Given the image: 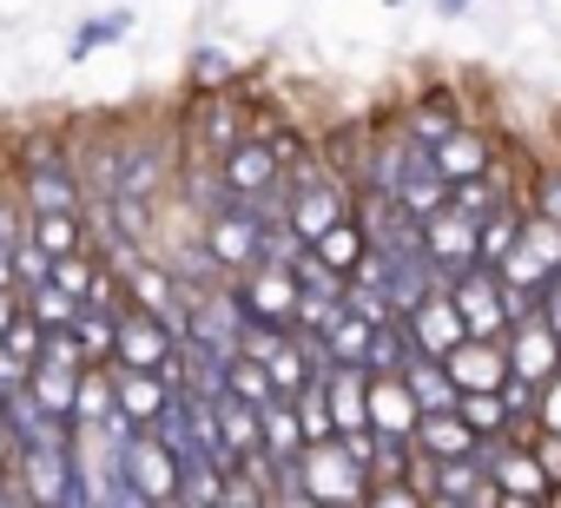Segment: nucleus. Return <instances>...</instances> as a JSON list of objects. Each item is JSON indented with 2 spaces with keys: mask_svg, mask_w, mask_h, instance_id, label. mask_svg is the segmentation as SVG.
Instances as JSON below:
<instances>
[{
  "mask_svg": "<svg viewBox=\"0 0 561 508\" xmlns=\"http://www.w3.org/2000/svg\"><path fill=\"white\" fill-rule=\"evenodd\" d=\"M495 278H502L508 291H522V298L541 304V291L561 278V224L522 211V231H515V244H508V258L495 265Z\"/></svg>",
  "mask_w": 561,
  "mask_h": 508,
  "instance_id": "f257e3e1",
  "label": "nucleus"
},
{
  "mask_svg": "<svg viewBox=\"0 0 561 508\" xmlns=\"http://www.w3.org/2000/svg\"><path fill=\"white\" fill-rule=\"evenodd\" d=\"M291 482H298L318 508H357V501H364V488H370V482H364V469L337 449V436H331V442H305V449H298V462H291Z\"/></svg>",
  "mask_w": 561,
  "mask_h": 508,
  "instance_id": "f03ea898",
  "label": "nucleus"
},
{
  "mask_svg": "<svg viewBox=\"0 0 561 508\" xmlns=\"http://www.w3.org/2000/svg\"><path fill=\"white\" fill-rule=\"evenodd\" d=\"M244 132H251V113H244L238 93H192V106H185V146H179V152L218 159V152H231Z\"/></svg>",
  "mask_w": 561,
  "mask_h": 508,
  "instance_id": "7ed1b4c3",
  "label": "nucleus"
},
{
  "mask_svg": "<svg viewBox=\"0 0 561 508\" xmlns=\"http://www.w3.org/2000/svg\"><path fill=\"white\" fill-rule=\"evenodd\" d=\"M443 298H449V311L462 318V337H502V331H508V318H502V278H495L489 265L456 272V278L443 285Z\"/></svg>",
  "mask_w": 561,
  "mask_h": 508,
  "instance_id": "20e7f679",
  "label": "nucleus"
},
{
  "mask_svg": "<svg viewBox=\"0 0 561 508\" xmlns=\"http://www.w3.org/2000/svg\"><path fill=\"white\" fill-rule=\"evenodd\" d=\"M231 291H238L244 318L291 331V318H298V278H291V265H251L244 278H231Z\"/></svg>",
  "mask_w": 561,
  "mask_h": 508,
  "instance_id": "39448f33",
  "label": "nucleus"
},
{
  "mask_svg": "<svg viewBox=\"0 0 561 508\" xmlns=\"http://www.w3.org/2000/svg\"><path fill=\"white\" fill-rule=\"evenodd\" d=\"M218 178L231 198H271V192H285V165H277L271 139L264 132H244L231 152H218Z\"/></svg>",
  "mask_w": 561,
  "mask_h": 508,
  "instance_id": "423d86ee",
  "label": "nucleus"
},
{
  "mask_svg": "<svg viewBox=\"0 0 561 508\" xmlns=\"http://www.w3.org/2000/svg\"><path fill=\"white\" fill-rule=\"evenodd\" d=\"M508 146L489 132V126H476V119H462L449 139H436L430 146V165L443 172V185H462V178H489L495 172V159H502Z\"/></svg>",
  "mask_w": 561,
  "mask_h": 508,
  "instance_id": "0eeeda50",
  "label": "nucleus"
},
{
  "mask_svg": "<svg viewBox=\"0 0 561 508\" xmlns=\"http://www.w3.org/2000/svg\"><path fill=\"white\" fill-rule=\"evenodd\" d=\"M462 119H469V113H462L456 86H423V93H410V100L390 113V126H397L410 146H436V139H449Z\"/></svg>",
  "mask_w": 561,
  "mask_h": 508,
  "instance_id": "6e6552de",
  "label": "nucleus"
},
{
  "mask_svg": "<svg viewBox=\"0 0 561 508\" xmlns=\"http://www.w3.org/2000/svg\"><path fill=\"white\" fill-rule=\"evenodd\" d=\"M119 475L146 495V501H165V495H179V455L152 436V429H139L126 449H119Z\"/></svg>",
  "mask_w": 561,
  "mask_h": 508,
  "instance_id": "1a4fd4ad",
  "label": "nucleus"
},
{
  "mask_svg": "<svg viewBox=\"0 0 561 508\" xmlns=\"http://www.w3.org/2000/svg\"><path fill=\"white\" fill-rule=\"evenodd\" d=\"M502 357H508V377H522V383H535V390L561 370V344H554V331H548L541 318L508 324V331H502Z\"/></svg>",
  "mask_w": 561,
  "mask_h": 508,
  "instance_id": "9d476101",
  "label": "nucleus"
},
{
  "mask_svg": "<svg viewBox=\"0 0 561 508\" xmlns=\"http://www.w3.org/2000/svg\"><path fill=\"white\" fill-rule=\"evenodd\" d=\"M423 258H430L436 285H449L456 272H469V265H476V224H462L456 211L423 218Z\"/></svg>",
  "mask_w": 561,
  "mask_h": 508,
  "instance_id": "9b49d317",
  "label": "nucleus"
},
{
  "mask_svg": "<svg viewBox=\"0 0 561 508\" xmlns=\"http://www.w3.org/2000/svg\"><path fill=\"white\" fill-rule=\"evenodd\" d=\"M436 363L449 370V383H456V390H502V377H508L502 337H462V344H456V350H443Z\"/></svg>",
  "mask_w": 561,
  "mask_h": 508,
  "instance_id": "f8f14e48",
  "label": "nucleus"
},
{
  "mask_svg": "<svg viewBox=\"0 0 561 508\" xmlns=\"http://www.w3.org/2000/svg\"><path fill=\"white\" fill-rule=\"evenodd\" d=\"M403 331H410L416 357H443V350H456V344H462V318L449 311L443 285H436L423 304H410V311H403Z\"/></svg>",
  "mask_w": 561,
  "mask_h": 508,
  "instance_id": "ddd939ff",
  "label": "nucleus"
},
{
  "mask_svg": "<svg viewBox=\"0 0 561 508\" xmlns=\"http://www.w3.org/2000/svg\"><path fill=\"white\" fill-rule=\"evenodd\" d=\"M364 416L377 436H410L416 429V403L403 390V377H364Z\"/></svg>",
  "mask_w": 561,
  "mask_h": 508,
  "instance_id": "4468645a",
  "label": "nucleus"
},
{
  "mask_svg": "<svg viewBox=\"0 0 561 508\" xmlns=\"http://www.w3.org/2000/svg\"><path fill=\"white\" fill-rule=\"evenodd\" d=\"M106 370H113V409L146 429V423L165 409V396H172L165 377H159V370H119V363H106Z\"/></svg>",
  "mask_w": 561,
  "mask_h": 508,
  "instance_id": "2eb2a0df",
  "label": "nucleus"
},
{
  "mask_svg": "<svg viewBox=\"0 0 561 508\" xmlns=\"http://www.w3.org/2000/svg\"><path fill=\"white\" fill-rule=\"evenodd\" d=\"M410 449L430 455V462H456V455H476V429H469L456 409H443V416H416Z\"/></svg>",
  "mask_w": 561,
  "mask_h": 508,
  "instance_id": "dca6fc26",
  "label": "nucleus"
},
{
  "mask_svg": "<svg viewBox=\"0 0 561 508\" xmlns=\"http://www.w3.org/2000/svg\"><path fill=\"white\" fill-rule=\"evenodd\" d=\"M403 390H410V403H416V416H443V409H456V383H449V370L436 363V357H416L410 370H403Z\"/></svg>",
  "mask_w": 561,
  "mask_h": 508,
  "instance_id": "f3484780",
  "label": "nucleus"
},
{
  "mask_svg": "<svg viewBox=\"0 0 561 508\" xmlns=\"http://www.w3.org/2000/svg\"><path fill=\"white\" fill-rule=\"evenodd\" d=\"M27 244H41L47 258H73V251H87V218H73V211H27Z\"/></svg>",
  "mask_w": 561,
  "mask_h": 508,
  "instance_id": "a211bd4d",
  "label": "nucleus"
},
{
  "mask_svg": "<svg viewBox=\"0 0 561 508\" xmlns=\"http://www.w3.org/2000/svg\"><path fill=\"white\" fill-rule=\"evenodd\" d=\"M410 363H416V344H410L403 318L377 324V331H370V350H364V377H403Z\"/></svg>",
  "mask_w": 561,
  "mask_h": 508,
  "instance_id": "6ab92c4d",
  "label": "nucleus"
},
{
  "mask_svg": "<svg viewBox=\"0 0 561 508\" xmlns=\"http://www.w3.org/2000/svg\"><path fill=\"white\" fill-rule=\"evenodd\" d=\"M324 403H331V429L337 436L370 429V416H364V370H331L324 377Z\"/></svg>",
  "mask_w": 561,
  "mask_h": 508,
  "instance_id": "aec40b11",
  "label": "nucleus"
},
{
  "mask_svg": "<svg viewBox=\"0 0 561 508\" xmlns=\"http://www.w3.org/2000/svg\"><path fill=\"white\" fill-rule=\"evenodd\" d=\"M305 251H311L318 265H331L337 278H351V272L364 265V251H370V244H364V224H357V218H344V224H331L324 238H311Z\"/></svg>",
  "mask_w": 561,
  "mask_h": 508,
  "instance_id": "412c9836",
  "label": "nucleus"
},
{
  "mask_svg": "<svg viewBox=\"0 0 561 508\" xmlns=\"http://www.w3.org/2000/svg\"><path fill=\"white\" fill-rule=\"evenodd\" d=\"M73 390H80V370H54V363H34V370H27V396H34L54 423H67V429H73Z\"/></svg>",
  "mask_w": 561,
  "mask_h": 508,
  "instance_id": "4be33fe9",
  "label": "nucleus"
},
{
  "mask_svg": "<svg viewBox=\"0 0 561 508\" xmlns=\"http://www.w3.org/2000/svg\"><path fill=\"white\" fill-rule=\"evenodd\" d=\"M257 449H264V455H277V462H298L305 436H298V416H291V403H285V396H271V403L257 409Z\"/></svg>",
  "mask_w": 561,
  "mask_h": 508,
  "instance_id": "5701e85b",
  "label": "nucleus"
},
{
  "mask_svg": "<svg viewBox=\"0 0 561 508\" xmlns=\"http://www.w3.org/2000/svg\"><path fill=\"white\" fill-rule=\"evenodd\" d=\"M370 331L377 324H364V318H351V311H337L318 337H324V357L337 363V370H364V350H370Z\"/></svg>",
  "mask_w": 561,
  "mask_h": 508,
  "instance_id": "b1692460",
  "label": "nucleus"
},
{
  "mask_svg": "<svg viewBox=\"0 0 561 508\" xmlns=\"http://www.w3.org/2000/svg\"><path fill=\"white\" fill-rule=\"evenodd\" d=\"M211 429H218V442H225L231 469H238V455H251V449H257V409H244L238 396H218V403H211Z\"/></svg>",
  "mask_w": 561,
  "mask_h": 508,
  "instance_id": "393cba45",
  "label": "nucleus"
},
{
  "mask_svg": "<svg viewBox=\"0 0 561 508\" xmlns=\"http://www.w3.org/2000/svg\"><path fill=\"white\" fill-rule=\"evenodd\" d=\"M251 363H264V377H271V390H277V396H298V390L311 383V363H305V350H298V337H291V331L277 337L264 357H251Z\"/></svg>",
  "mask_w": 561,
  "mask_h": 508,
  "instance_id": "a878e982",
  "label": "nucleus"
},
{
  "mask_svg": "<svg viewBox=\"0 0 561 508\" xmlns=\"http://www.w3.org/2000/svg\"><path fill=\"white\" fill-rule=\"evenodd\" d=\"M100 416H113V370L106 363H87L80 370V390H73V429H93Z\"/></svg>",
  "mask_w": 561,
  "mask_h": 508,
  "instance_id": "bb28decb",
  "label": "nucleus"
},
{
  "mask_svg": "<svg viewBox=\"0 0 561 508\" xmlns=\"http://www.w3.org/2000/svg\"><path fill=\"white\" fill-rule=\"evenodd\" d=\"M515 231H522V205H502L495 218H482V224H476V265H489V272H495V265L508 258Z\"/></svg>",
  "mask_w": 561,
  "mask_h": 508,
  "instance_id": "cd10ccee",
  "label": "nucleus"
},
{
  "mask_svg": "<svg viewBox=\"0 0 561 508\" xmlns=\"http://www.w3.org/2000/svg\"><path fill=\"white\" fill-rule=\"evenodd\" d=\"M456 416L476 429V442L508 436V416H502V396H495V390H462V396H456Z\"/></svg>",
  "mask_w": 561,
  "mask_h": 508,
  "instance_id": "c85d7f7f",
  "label": "nucleus"
},
{
  "mask_svg": "<svg viewBox=\"0 0 561 508\" xmlns=\"http://www.w3.org/2000/svg\"><path fill=\"white\" fill-rule=\"evenodd\" d=\"M185 86H192V93H231V86H238V60L218 54V47H198L192 67H185Z\"/></svg>",
  "mask_w": 561,
  "mask_h": 508,
  "instance_id": "c756f323",
  "label": "nucleus"
},
{
  "mask_svg": "<svg viewBox=\"0 0 561 508\" xmlns=\"http://www.w3.org/2000/svg\"><path fill=\"white\" fill-rule=\"evenodd\" d=\"M285 403H291V416H298V436H305V442H331V436H337V429H331V403H324V383H318V377H311L298 396H285Z\"/></svg>",
  "mask_w": 561,
  "mask_h": 508,
  "instance_id": "7c9ffc66",
  "label": "nucleus"
},
{
  "mask_svg": "<svg viewBox=\"0 0 561 508\" xmlns=\"http://www.w3.org/2000/svg\"><path fill=\"white\" fill-rule=\"evenodd\" d=\"M21 311H27L41 331H67V324L80 318V304H73L67 291H54V285H34V291H21Z\"/></svg>",
  "mask_w": 561,
  "mask_h": 508,
  "instance_id": "2f4dec72",
  "label": "nucleus"
},
{
  "mask_svg": "<svg viewBox=\"0 0 561 508\" xmlns=\"http://www.w3.org/2000/svg\"><path fill=\"white\" fill-rule=\"evenodd\" d=\"M67 331H73V344H80L87 363H113V311H87L80 304V318Z\"/></svg>",
  "mask_w": 561,
  "mask_h": 508,
  "instance_id": "473e14b6",
  "label": "nucleus"
},
{
  "mask_svg": "<svg viewBox=\"0 0 561 508\" xmlns=\"http://www.w3.org/2000/svg\"><path fill=\"white\" fill-rule=\"evenodd\" d=\"M225 396H238L244 409H264L277 390H271V377H264V363H251V357H231L225 363Z\"/></svg>",
  "mask_w": 561,
  "mask_h": 508,
  "instance_id": "72a5a7b5",
  "label": "nucleus"
},
{
  "mask_svg": "<svg viewBox=\"0 0 561 508\" xmlns=\"http://www.w3.org/2000/svg\"><path fill=\"white\" fill-rule=\"evenodd\" d=\"M522 211L561 224V165H535V172L522 178Z\"/></svg>",
  "mask_w": 561,
  "mask_h": 508,
  "instance_id": "f704fd0d",
  "label": "nucleus"
},
{
  "mask_svg": "<svg viewBox=\"0 0 561 508\" xmlns=\"http://www.w3.org/2000/svg\"><path fill=\"white\" fill-rule=\"evenodd\" d=\"M126 34H133V14H100V21L73 27V47H67V60H93L100 47H113V41H126Z\"/></svg>",
  "mask_w": 561,
  "mask_h": 508,
  "instance_id": "c9c22d12",
  "label": "nucleus"
},
{
  "mask_svg": "<svg viewBox=\"0 0 561 508\" xmlns=\"http://www.w3.org/2000/svg\"><path fill=\"white\" fill-rule=\"evenodd\" d=\"M93 272H100V258H93V244H87V251H73V258H54L47 285H54V291H67L73 304H87V291H93Z\"/></svg>",
  "mask_w": 561,
  "mask_h": 508,
  "instance_id": "e433bc0d",
  "label": "nucleus"
},
{
  "mask_svg": "<svg viewBox=\"0 0 561 508\" xmlns=\"http://www.w3.org/2000/svg\"><path fill=\"white\" fill-rule=\"evenodd\" d=\"M34 363H54V370H87V357H80L73 331H41V350H34Z\"/></svg>",
  "mask_w": 561,
  "mask_h": 508,
  "instance_id": "4c0bfd02",
  "label": "nucleus"
},
{
  "mask_svg": "<svg viewBox=\"0 0 561 508\" xmlns=\"http://www.w3.org/2000/svg\"><path fill=\"white\" fill-rule=\"evenodd\" d=\"M47 272H54V258H47V251L41 244H14V291H34V285H47Z\"/></svg>",
  "mask_w": 561,
  "mask_h": 508,
  "instance_id": "58836bf2",
  "label": "nucleus"
},
{
  "mask_svg": "<svg viewBox=\"0 0 561 508\" xmlns=\"http://www.w3.org/2000/svg\"><path fill=\"white\" fill-rule=\"evenodd\" d=\"M264 501H271V495H264L251 475H238V469H231V475L218 482V501H211V508H264Z\"/></svg>",
  "mask_w": 561,
  "mask_h": 508,
  "instance_id": "ea45409f",
  "label": "nucleus"
},
{
  "mask_svg": "<svg viewBox=\"0 0 561 508\" xmlns=\"http://www.w3.org/2000/svg\"><path fill=\"white\" fill-rule=\"evenodd\" d=\"M535 429L541 436H561V370L535 390Z\"/></svg>",
  "mask_w": 561,
  "mask_h": 508,
  "instance_id": "a19ab883",
  "label": "nucleus"
},
{
  "mask_svg": "<svg viewBox=\"0 0 561 508\" xmlns=\"http://www.w3.org/2000/svg\"><path fill=\"white\" fill-rule=\"evenodd\" d=\"M357 508H423V495H416L410 482H370Z\"/></svg>",
  "mask_w": 561,
  "mask_h": 508,
  "instance_id": "79ce46f5",
  "label": "nucleus"
},
{
  "mask_svg": "<svg viewBox=\"0 0 561 508\" xmlns=\"http://www.w3.org/2000/svg\"><path fill=\"white\" fill-rule=\"evenodd\" d=\"M0 350H14L21 363H34V350H41V324H34V318L21 311V318L8 324V337H0Z\"/></svg>",
  "mask_w": 561,
  "mask_h": 508,
  "instance_id": "37998d69",
  "label": "nucleus"
},
{
  "mask_svg": "<svg viewBox=\"0 0 561 508\" xmlns=\"http://www.w3.org/2000/svg\"><path fill=\"white\" fill-rule=\"evenodd\" d=\"M528 449H535V462H541V475H548V488H554V482H561V436H541V429H535Z\"/></svg>",
  "mask_w": 561,
  "mask_h": 508,
  "instance_id": "c03bdc74",
  "label": "nucleus"
},
{
  "mask_svg": "<svg viewBox=\"0 0 561 508\" xmlns=\"http://www.w3.org/2000/svg\"><path fill=\"white\" fill-rule=\"evenodd\" d=\"M27 370H34V363H21L14 350H0V396H14V390H27Z\"/></svg>",
  "mask_w": 561,
  "mask_h": 508,
  "instance_id": "a18cd8bd",
  "label": "nucleus"
},
{
  "mask_svg": "<svg viewBox=\"0 0 561 508\" xmlns=\"http://www.w3.org/2000/svg\"><path fill=\"white\" fill-rule=\"evenodd\" d=\"M535 318H541V324L554 331V344H561V278H554V285L541 291V304H535Z\"/></svg>",
  "mask_w": 561,
  "mask_h": 508,
  "instance_id": "49530a36",
  "label": "nucleus"
},
{
  "mask_svg": "<svg viewBox=\"0 0 561 508\" xmlns=\"http://www.w3.org/2000/svg\"><path fill=\"white\" fill-rule=\"evenodd\" d=\"M264 508H318V501H311V495H305V488H277V495H271V501H264Z\"/></svg>",
  "mask_w": 561,
  "mask_h": 508,
  "instance_id": "de8ad7c7",
  "label": "nucleus"
},
{
  "mask_svg": "<svg viewBox=\"0 0 561 508\" xmlns=\"http://www.w3.org/2000/svg\"><path fill=\"white\" fill-rule=\"evenodd\" d=\"M14 318H21V291H0V337H8Z\"/></svg>",
  "mask_w": 561,
  "mask_h": 508,
  "instance_id": "09e8293b",
  "label": "nucleus"
},
{
  "mask_svg": "<svg viewBox=\"0 0 561 508\" xmlns=\"http://www.w3.org/2000/svg\"><path fill=\"white\" fill-rule=\"evenodd\" d=\"M430 8H436V14H443V21H462V14H469V8H476V0H430Z\"/></svg>",
  "mask_w": 561,
  "mask_h": 508,
  "instance_id": "8fccbe9b",
  "label": "nucleus"
},
{
  "mask_svg": "<svg viewBox=\"0 0 561 508\" xmlns=\"http://www.w3.org/2000/svg\"><path fill=\"white\" fill-rule=\"evenodd\" d=\"M489 508H541V495H495Z\"/></svg>",
  "mask_w": 561,
  "mask_h": 508,
  "instance_id": "3c124183",
  "label": "nucleus"
},
{
  "mask_svg": "<svg viewBox=\"0 0 561 508\" xmlns=\"http://www.w3.org/2000/svg\"><path fill=\"white\" fill-rule=\"evenodd\" d=\"M0 291H14V251L0 244Z\"/></svg>",
  "mask_w": 561,
  "mask_h": 508,
  "instance_id": "603ef678",
  "label": "nucleus"
},
{
  "mask_svg": "<svg viewBox=\"0 0 561 508\" xmlns=\"http://www.w3.org/2000/svg\"><path fill=\"white\" fill-rule=\"evenodd\" d=\"M423 508H462L456 495H423Z\"/></svg>",
  "mask_w": 561,
  "mask_h": 508,
  "instance_id": "864d4df0",
  "label": "nucleus"
},
{
  "mask_svg": "<svg viewBox=\"0 0 561 508\" xmlns=\"http://www.w3.org/2000/svg\"><path fill=\"white\" fill-rule=\"evenodd\" d=\"M541 508H561V482H554V488H548V495H541Z\"/></svg>",
  "mask_w": 561,
  "mask_h": 508,
  "instance_id": "5fc2aeb1",
  "label": "nucleus"
},
{
  "mask_svg": "<svg viewBox=\"0 0 561 508\" xmlns=\"http://www.w3.org/2000/svg\"><path fill=\"white\" fill-rule=\"evenodd\" d=\"M152 508H192V501H179V495H165V501H152Z\"/></svg>",
  "mask_w": 561,
  "mask_h": 508,
  "instance_id": "6e6d98bb",
  "label": "nucleus"
},
{
  "mask_svg": "<svg viewBox=\"0 0 561 508\" xmlns=\"http://www.w3.org/2000/svg\"><path fill=\"white\" fill-rule=\"evenodd\" d=\"M0 429H8V396H0Z\"/></svg>",
  "mask_w": 561,
  "mask_h": 508,
  "instance_id": "4d7b16f0",
  "label": "nucleus"
},
{
  "mask_svg": "<svg viewBox=\"0 0 561 508\" xmlns=\"http://www.w3.org/2000/svg\"><path fill=\"white\" fill-rule=\"evenodd\" d=\"M383 8H410V0H383Z\"/></svg>",
  "mask_w": 561,
  "mask_h": 508,
  "instance_id": "13d9d810",
  "label": "nucleus"
}]
</instances>
